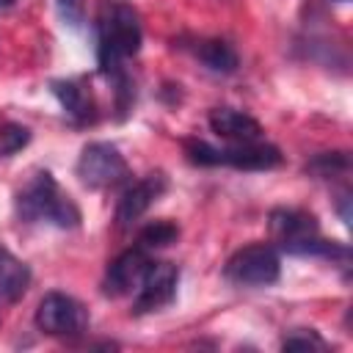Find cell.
Wrapping results in <instances>:
<instances>
[{
  "label": "cell",
  "instance_id": "obj_8",
  "mask_svg": "<svg viewBox=\"0 0 353 353\" xmlns=\"http://www.w3.org/2000/svg\"><path fill=\"white\" fill-rule=\"evenodd\" d=\"M176 284H179V268L171 262H149L135 298H132V312L146 314L168 306L176 298Z\"/></svg>",
  "mask_w": 353,
  "mask_h": 353
},
{
  "label": "cell",
  "instance_id": "obj_12",
  "mask_svg": "<svg viewBox=\"0 0 353 353\" xmlns=\"http://www.w3.org/2000/svg\"><path fill=\"white\" fill-rule=\"evenodd\" d=\"M30 284V270L8 248L0 245V303H14L25 295Z\"/></svg>",
  "mask_w": 353,
  "mask_h": 353
},
{
  "label": "cell",
  "instance_id": "obj_16",
  "mask_svg": "<svg viewBox=\"0 0 353 353\" xmlns=\"http://www.w3.org/2000/svg\"><path fill=\"white\" fill-rule=\"evenodd\" d=\"M28 141H30V130L28 127L14 124V121L0 124V157H8L14 152H19Z\"/></svg>",
  "mask_w": 353,
  "mask_h": 353
},
{
  "label": "cell",
  "instance_id": "obj_21",
  "mask_svg": "<svg viewBox=\"0 0 353 353\" xmlns=\"http://www.w3.org/2000/svg\"><path fill=\"white\" fill-rule=\"evenodd\" d=\"M336 3H347V0H336Z\"/></svg>",
  "mask_w": 353,
  "mask_h": 353
},
{
  "label": "cell",
  "instance_id": "obj_11",
  "mask_svg": "<svg viewBox=\"0 0 353 353\" xmlns=\"http://www.w3.org/2000/svg\"><path fill=\"white\" fill-rule=\"evenodd\" d=\"M207 121H210V130L229 143H248L262 138V124L254 116L234 108H212Z\"/></svg>",
  "mask_w": 353,
  "mask_h": 353
},
{
  "label": "cell",
  "instance_id": "obj_4",
  "mask_svg": "<svg viewBox=\"0 0 353 353\" xmlns=\"http://www.w3.org/2000/svg\"><path fill=\"white\" fill-rule=\"evenodd\" d=\"M185 154L193 165H229L237 171H268L281 163V152L273 143H262V141L229 143V146H212L207 141H188Z\"/></svg>",
  "mask_w": 353,
  "mask_h": 353
},
{
  "label": "cell",
  "instance_id": "obj_6",
  "mask_svg": "<svg viewBox=\"0 0 353 353\" xmlns=\"http://www.w3.org/2000/svg\"><path fill=\"white\" fill-rule=\"evenodd\" d=\"M127 174H130V168H127L124 154L113 143H108V141L85 143L80 157H77V176L91 190L113 188V185L124 182Z\"/></svg>",
  "mask_w": 353,
  "mask_h": 353
},
{
  "label": "cell",
  "instance_id": "obj_2",
  "mask_svg": "<svg viewBox=\"0 0 353 353\" xmlns=\"http://www.w3.org/2000/svg\"><path fill=\"white\" fill-rule=\"evenodd\" d=\"M17 215L28 223L47 221L58 229H74L80 223L77 204L58 188L50 171H36L30 182L17 193Z\"/></svg>",
  "mask_w": 353,
  "mask_h": 353
},
{
  "label": "cell",
  "instance_id": "obj_15",
  "mask_svg": "<svg viewBox=\"0 0 353 353\" xmlns=\"http://www.w3.org/2000/svg\"><path fill=\"white\" fill-rule=\"evenodd\" d=\"M179 237V226L171 221H152L138 232V245L141 248H165Z\"/></svg>",
  "mask_w": 353,
  "mask_h": 353
},
{
  "label": "cell",
  "instance_id": "obj_18",
  "mask_svg": "<svg viewBox=\"0 0 353 353\" xmlns=\"http://www.w3.org/2000/svg\"><path fill=\"white\" fill-rule=\"evenodd\" d=\"M281 347L284 350H325V342L320 339L317 331H295V334L284 336Z\"/></svg>",
  "mask_w": 353,
  "mask_h": 353
},
{
  "label": "cell",
  "instance_id": "obj_13",
  "mask_svg": "<svg viewBox=\"0 0 353 353\" xmlns=\"http://www.w3.org/2000/svg\"><path fill=\"white\" fill-rule=\"evenodd\" d=\"M196 58L210 72H218V74H232L237 69V63H240L234 47L229 41H223V39H204V41H199Z\"/></svg>",
  "mask_w": 353,
  "mask_h": 353
},
{
  "label": "cell",
  "instance_id": "obj_20",
  "mask_svg": "<svg viewBox=\"0 0 353 353\" xmlns=\"http://www.w3.org/2000/svg\"><path fill=\"white\" fill-rule=\"evenodd\" d=\"M17 0H0V11H6V8H11Z\"/></svg>",
  "mask_w": 353,
  "mask_h": 353
},
{
  "label": "cell",
  "instance_id": "obj_17",
  "mask_svg": "<svg viewBox=\"0 0 353 353\" xmlns=\"http://www.w3.org/2000/svg\"><path fill=\"white\" fill-rule=\"evenodd\" d=\"M347 168H350V157H347L345 152H323V154H317V157L306 165V171H312V174H317V176H331V174L347 171Z\"/></svg>",
  "mask_w": 353,
  "mask_h": 353
},
{
  "label": "cell",
  "instance_id": "obj_10",
  "mask_svg": "<svg viewBox=\"0 0 353 353\" xmlns=\"http://www.w3.org/2000/svg\"><path fill=\"white\" fill-rule=\"evenodd\" d=\"M163 190H165V174H160V171L146 174V176H141L138 182H132V185L121 193V199H119L116 223H119L121 229L132 226V223L163 196Z\"/></svg>",
  "mask_w": 353,
  "mask_h": 353
},
{
  "label": "cell",
  "instance_id": "obj_14",
  "mask_svg": "<svg viewBox=\"0 0 353 353\" xmlns=\"http://www.w3.org/2000/svg\"><path fill=\"white\" fill-rule=\"evenodd\" d=\"M52 94L58 97L61 108L72 119H77V121H88L91 119V108L94 105H91L88 91L80 83H74V80H52Z\"/></svg>",
  "mask_w": 353,
  "mask_h": 353
},
{
  "label": "cell",
  "instance_id": "obj_19",
  "mask_svg": "<svg viewBox=\"0 0 353 353\" xmlns=\"http://www.w3.org/2000/svg\"><path fill=\"white\" fill-rule=\"evenodd\" d=\"M55 8H58L61 19L69 28H80L83 25V14H85V3L83 0H55Z\"/></svg>",
  "mask_w": 353,
  "mask_h": 353
},
{
  "label": "cell",
  "instance_id": "obj_9",
  "mask_svg": "<svg viewBox=\"0 0 353 353\" xmlns=\"http://www.w3.org/2000/svg\"><path fill=\"white\" fill-rule=\"evenodd\" d=\"M149 254L146 248L141 245H132L127 251H121L110 265H108V273H105V281H102V292L105 295H127V292H135L146 268H149Z\"/></svg>",
  "mask_w": 353,
  "mask_h": 353
},
{
  "label": "cell",
  "instance_id": "obj_7",
  "mask_svg": "<svg viewBox=\"0 0 353 353\" xmlns=\"http://www.w3.org/2000/svg\"><path fill=\"white\" fill-rule=\"evenodd\" d=\"M36 325L50 336H77L88 328L83 303L63 292H47L36 309Z\"/></svg>",
  "mask_w": 353,
  "mask_h": 353
},
{
  "label": "cell",
  "instance_id": "obj_3",
  "mask_svg": "<svg viewBox=\"0 0 353 353\" xmlns=\"http://www.w3.org/2000/svg\"><path fill=\"white\" fill-rule=\"evenodd\" d=\"M270 234L273 240L287 251L298 256H339L342 262L347 259V248L328 243L320 237L317 218L303 212V210H287L279 207L270 212Z\"/></svg>",
  "mask_w": 353,
  "mask_h": 353
},
{
  "label": "cell",
  "instance_id": "obj_1",
  "mask_svg": "<svg viewBox=\"0 0 353 353\" xmlns=\"http://www.w3.org/2000/svg\"><path fill=\"white\" fill-rule=\"evenodd\" d=\"M143 41V30L138 22V14L127 3H105L97 22V58L99 69L108 80H116L124 72V58L138 55Z\"/></svg>",
  "mask_w": 353,
  "mask_h": 353
},
{
  "label": "cell",
  "instance_id": "obj_5",
  "mask_svg": "<svg viewBox=\"0 0 353 353\" xmlns=\"http://www.w3.org/2000/svg\"><path fill=\"white\" fill-rule=\"evenodd\" d=\"M281 276V259L273 245L254 243L232 254L226 262V279L237 287H270Z\"/></svg>",
  "mask_w": 353,
  "mask_h": 353
}]
</instances>
